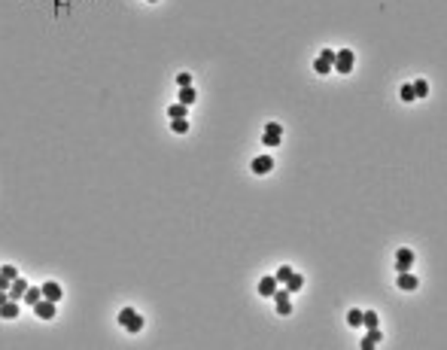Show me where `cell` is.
<instances>
[{
  "label": "cell",
  "instance_id": "cell-1",
  "mask_svg": "<svg viewBox=\"0 0 447 350\" xmlns=\"http://www.w3.org/2000/svg\"><path fill=\"white\" fill-rule=\"evenodd\" d=\"M119 326H122V329H128V332H140L143 329V317L134 308H122L119 311Z\"/></svg>",
  "mask_w": 447,
  "mask_h": 350
},
{
  "label": "cell",
  "instance_id": "cell-2",
  "mask_svg": "<svg viewBox=\"0 0 447 350\" xmlns=\"http://www.w3.org/2000/svg\"><path fill=\"white\" fill-rule=\"evenodd\" d=\"M331 67H335L338 73H350V70H353V52H350V49L335 52V61H331Z\"/></svg>",
  "mask_w": 447,
  "mask_h": 350
},
{
  "label": "cell",
  "instance_id": "cell-3",
  "mask_svg": "<svg viewBox=\"0 0 447 350\" xmlns=\"http://www.w3.org/2000/svg\"><path fill=\"white\" fill-rule=\"evenodd\" d=\"M292 292L289 289H274V301H277V314L280 317H286V314H292Z\"/></svg>",
  "mask_w": 447,
  "mask_h": 350
},
{
  "label": "cell",
  "instance_id": "cell-4",
  "mask_svg": "<svg viewBox=\"0 0 447 350\" xmlns=\"http://www.w3.org/2000/svg\"><path fill=\"white\" fill-rule=\"evenodd\" d=\"M331 61H335V49H323V52H319V58L314 61V70L316 73H331Z\"/></svg>",
  "mask_w": 447,
  "mask_h": 350
},
{
  "label": "cell",
  "instance_id": "cell-5",
  "mask_svg": "<svg viewBox=\"0 0 447 350\" xmlns=\"http://www.w3.org/2000/svg\"><path fill=\"white\" fill-rule=\"evenodd\" d=\"M280 137H283V128L277 125V122H268L265 134H262V143H265V146H277V143H280Z\"/></svg>",
  "mask_w": 447,
  "mask_h": 350
},
{
  "label": "cell",
  "instance_id": "cell-6",
  "mask_svg": "<svg viewBox=\"0 0 447 350\" xmlns=\"http://www.w3.org/2000/svg\"><path fill=\"white\" fill-rule=\"evenodd\" d=\"M411 265H414V250L402 247V250L396 253V271H411Z\"/></svg>",
  "mask_w": 447,
  "mask_h": 350
},
{
  "label": "cell",
  "instance_id": "cell-7",
  "mask_svg": "<svg viewBox=\"0 0 447 350\" xmlns=\"http://www.w3.org/2000/svg\"><path fill=\"white\" fill-rule=\"evenodd\" d=\"M398 289H405V292H414L417 286H420V280H417V274H411V271H398Z\"/></svg>",
  "mask_w": 447,
  "mask_h": 350
},
{
  "label": "cell",
  "instance_id": "cell-8",
  "mask_svg": "<svg viewBox=\"0 0 447 350\" xmlns=\"http://www.w3.org/2000/svg\"><path fill=\"white\" fill-rule=\"evenodd\" d=\"M33 311H37V317H40V320H52V317H55V301L40 299L37 304H33Z\"/></svg>",
  "mask_w": 447,
  "mask_h": 350
},
{
  "label": "cell",
  "instance_id": "cell-9",
  "mask_svg": "<svg viewBox=\"0 0 447 350\" xmlns=\"http://www.w3.org/2000/svg\"><path fill=\"white\" fill-rule=\"evenodd\" d=\"M249 167H253V174H268V171H274V159L271 155H256Z\"/></svg>",
  "mask_w": 447,
  "mask_h": 350
},
{
  "label": "cell",
  "instance_id": "cell-10",
  "mask_svg": "<svg viewBox=\"0 0 447 350\" xmlns=\"http://www.w3.org/2000/svg\"><path fill=\"white\" fill-rule=\"evenodd\" d=\"M18 301L16 299H9V301H3V304H0V317H3V320H16L18 317Z\"/></svg>",
  "mask_w": 447,
  "mask_h": 350
},
{
  "label": "cell",
  "instance_id": "cell-11",
  "mask_svg": "<svg viewBox=\"0 0 447 350\" xmlns=\"http://www.w3.org/2000/svg\"><path fill=\"white\" fill-rule=\"evenodd\" d=\"M25 289H28V283H25V280H21V277H16L13 280V283H9V299H16V301H21V299H25Z\"/></svg>",
  "mask_w": 447,
  "mask_h": 350
},
{
  "label": "cell",
  "instance_id": "cell-12",
  "mask_svg": "<svg viewBox=\"0 0 447 350\" xmlns=\"http://www.w3.org/2000/svg\"><path fill=\"white\" fill-rule=\"evenodd\" d=\"M40 289H43V299H49V301H58V299L64 296V292H61V286L55 283V280H49V283H43Z\"/></svg>",
  "mask_w": 447,
  "mask_h": 350
},
{
  "label": "cell",
  "instance_id": "cell-13",
  "mask_svg": "<svg viewBox=\"0 0 447 350\" xmlns=\"http://www.w3.org/2000/svg\"><path fill=\"white\" fill-rule=\"evenodd\" d=\"M274 289H277V277H262L259 280V296H274Z\"/></svg>",
  "mask_w": 447,
  "mask_h": 350
},
{
  "label": "cell",
  "instance_id": "cell-14",
  "mask_svg": "<svg viewBox=\"0 0 447 350\" xmlns=\"http://www.w3.org/2000/svg\"><path fill=\"white\" fill-rule=\"evenodd\" d=\"M381 344V329H368V335H365V341H362V350H371Z\"/></svg>",
  "mask_w": 447,
  "mask_h": 350
},
{
  "label": "cell",
  "instance_id": "cell-15",
  "mask_svg": "<svg viewBox=\"0 0 447 350\" xmlns=\"http://www.w3.org/2000/svg\"><path fill=\"white\" fill-rule=\"evenodd\" d=\"M186 113H189V107H186V104H180V100L167 107V116H170V119H186Z\"/></svg>",
  "mask_w": 447,
  "mask_h": 350
},
{
  "label": "cell",
  "instance_id": "cell-16",
  "mask_svg": "<svg viewBox=\"0 0 447 350\" xmlns=\"http://www.w3.org/2000/svg\"><path fill=\"white\" fill-rule=\"evenodd\" d=\"M195 98H198V95H195V88H192V85H186V88H180V104H186V107H192V104H195Z\"/></svg>",
  "mask_w": 447,
  "mask_h": 350
},
{
  "label": "cell",
  "instance_id": "cell-17",
  "mask_svg": "<svg viewBox=\"0 0 447 350\" xmlns=\"http://www.w3.org/2000/svg\"><path fill=\"white\" fill-rule=\"evenodd\" d=\"M283 286H286V289H289V292H298V289H301V286H304V277H301V274H295V271H292V277H289V280H286V283H283Z\"/></svg>",
  "mask_w": 447,
  "mask_h": 350
},
{
  "label": "cell",
  "instance_id": "cell-18",
  "mask_svg": "<svg viewBox=\"0 0 447 350\" xmlns=\"http://www.w3.org/2000/svg\"><path fill=\"white\" fill-rule=\"evenodd\" d=\"M40 299H43V289H33V286L25 289V304H37Z\"/></svg>",
  "mask_w": 447,
  "mask_h": 350
},
{
  "label": "cell",
  "instance_id": "cell-19",
  "mask_svg": "<svg viewBox=\"0 0 447 350\" xmlns=\"http://www.w3.org/2000/svg\"><path fill=\"white\" fill-rule=\"evenodd\" d=\"M362 326H368V329H377V314H374V311H362Z\"/></svg>",
  "mask_w": 447,
  "mask_h": 350
},
{
  "label": "cell",
  "instance_id": "cell-20",
  "mask_svg": "<svg viewBox=\"0 0 447 350\" xmlns=\"http://www.w3.org/2000/svg\"><path fill=\"white\" fill-rule=\"evenodd\" d=\"M411 88H414V98H426L429 95V83H423V80H417Z\"/></svg>",
  "mask_w": 447,
  "mask_h": 350
},
{
  "label": "cell",
  "instance_id": "cell-21",
  "mask_svg": "<svg viewBox=\"0 0 447 350\" xmlns=\"http://www.w3.org/2000/svg\"><path fill=\"white\" fill-rule=\"evenodd\" d=\"M274 277H277V283H286V280L292 277V268H289V265H280V268H277V274H274Z\"/></svg>",
  "mask_w": 447,
  "mask_h": 350
},
{
  "label": "cell",
  "instance_id": "cell-22",
  "mask_svg": "<svg viewBox=\"0 0 447 350\" xmlns=\"http://www.w3.org/2000/svg\"><path fill=\"white\" fill-rule=\"evenodd\" d=\"M170 128H174L177 134H186L189 131V119H174V122H170Z\"/></svg>",
  "mask_w": 447,
  "mask_h": 350
},
{
  "label": "cell",
  "instance_id": "cell-23",
  "mask_svg": "<svg viewBox=\"0 0 447 350\" xmlns=\"http://www.w3.org/2000/svg\"><path fill=\"white\" fill-rule=\"evenodd\" d=\"M347 323H350V326H362V311L353 308V311L347 314Z\"/></svg>",
  "mask_w": 447,
  "mask_h": 350
},
{
  "label": "cell",
  "instance_id": "cell-24",
  "mask_svg": "<svg viewBox=\"0 0 447 350\" xmlns=\"http://www.w3.org/2000/svg\"><path fill=\"white\" fill-rule=\"evenodd\" d=\"M0 274L9 277V280H16V277H18V268H16V265H3V268H0Z\"/></svg>",
  "mask_w": 447,
  "mask_h": 350
},
{
  "label": "cell",
  "instance_id": "cell-25",
  "mask_svg": "<svg viewBox=\"0 0 447 350\" xmlns=\"http://www.w3.org/2000/svg\"><path fill=\"white\" fill-rule=\"evenodd\" d=\"M177 85H180V88L192 85V73H177Z\"/></svg>",
  "mask_w": 447,
  "mask_h": 350
},
{
  "label": "cell",
  "instance_id": "cell-26",
  "mask_svg": "<svg viewBox=\"0 0 447 350\" xmlns=\"http://www.w3.org/2000/svg\"><path fill=\"white\" fill-rule=\"evenodd\" d=\"M402 100H414V88L411 85H402Z\"/></svg>",
  "mask_w": 447,
  "mask_h": 350
},
{
  "label": "cell",
  "instance_id": "cell-27",
  "mask_svg": "<svg viewBox=\"0 0 447 350\" xmlns=\"http://www.w3.org/2000/svg\"><path fill=\"white\" fill-rule=\"evenodd\" d=\"M9 283H13V280H9V277H3V274H0V289H9Z\"/></svg>",
  "mask_w": 447,
  "mask_h": 350
},
{
  "label": "cell",
  "instance_id": "cell-28",
  "mask_svg": "<svg viewBox=\"0 0 447 350\" xmlns=\"http://www.w3.org/2000/svg\"><path fill=\"white\" fill-rule=\"evenodd\" d=\"M149 3H155V0H149Z\"/></svg>",
  "mask_w": 447,
  "mask_h": 350
}]
</instances>
